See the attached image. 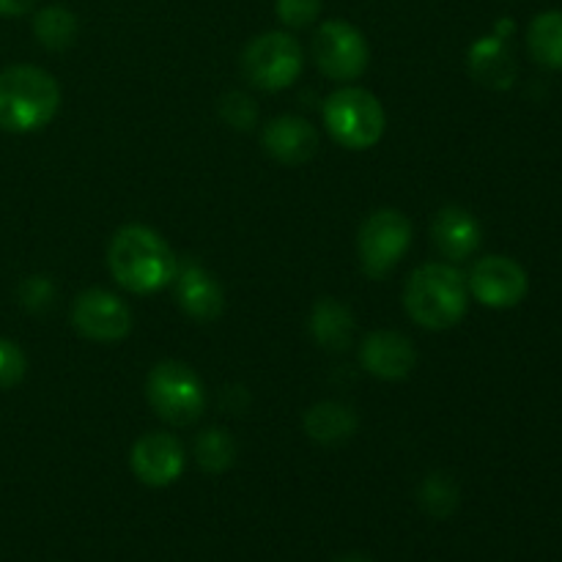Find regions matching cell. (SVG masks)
Listing matches in <instances>:
<instances>
[{
  "instance_id": "obj_2",
  "label": "cell",
  "mask_w": 562,
  "mask_h": 562,
  "mask_svg": "<svg viewBox=\"0 0 562 562\" xmlns=\"http://www.w3.org/2000/svg\"><path fill=\"white\" fill-rule=\"evenodd\" d=\"M60 86L38 66L16 64L0 71V130L27 135L58 115Z\"/></svg>"
},
{
  "instance_id": "obj_27",
  "label": "cell",
  "mask_w": 562,
  "mask_h": 562,
  "mask_svg": "<svg viewBox=\"0 0 562 562\" xmlns=\"http://www.w3.org/2000/svg\"><path fill=\"white\" fill-rule=\"evenodd\" d=\"M36 5V0H0V16H22Z\"/></svg>"
},
{
  "instance_id": "obj_6",
  "label": "cell",
  "mask_w": 562,
  "mask_h": 562,
  "mask_svg": "<svg viewBox=\"0 0 562 562\" xmlns=\"http://www.w3.org/2000/svg\"><path fill=\"white\" fill-rule=\"evenodd\" d=\"M241 71L261 91H283L302 75V47L291 33L269 31L241 53Z\"/></svg>"
},
{
  "instance_id": "obj_17",
  "label": "cell",
  "mask_w": 562,
  "mask_h": 562,
  "mask_svg": "<svg viewBox=\"0 0 562 562\" xmlns=\"http://www.w3.org/2000/svg\"><path fill=\"white\" fill-rule=\"evenodd\" d=\"M311 333L316 344L327 351H344L351 346L355 338V316L344 302L333 300H318L311 313Z\"/></svg>"
},
{
  "instance_id": "obj_3",
  "label": "cell",
  "mask_w": 562,
  "mask_h": 562,
  "mask_svg": "<svg viewBox=\"0 0 562 562\" xmlns=\"http://www.w3.org/2000/svg\"><path fill=\"white\" fill-rule=\"evenodd\" d=\"M470 305L467 278L450 263H423L409 274L404 289V307L423 329L456 327Z\"/></svg>"
},
{
  "instance_id": "obj_9",
  "label": "cell",
  "mask_w": 562,
  "mask_h": 562,
  "mask_svg": "<svg viewBox=\"0 0 562 562\" xmlns=\"http://www.w3.org/2000/svg\"><path fill=\"white\" fill-rule=\"evenodd\" d=\"M71 324L77 333L99 344H115L132 329V313L121 296L104 289L82 291L71 307Z\"/></svg>"
},
{
  "instance_id": "obj_15",
  "label": "cell",
  "mask_w": 562,
  "mask_h": 562,
  "mask_svg": "<svg viewBox=\"0 0 562 562\" xmlns=\"http://www.w3.org/2000/svg\"><path fill=\"white\" fill-rule=\"evenodd\" d=\"M263 148L280 165H302L316 154L318 132L300 115H280L263 130Z\"/></svg>"
},
{
  "instance_id": "obj_10",
  "label": "cell",
  "mask_w": 562,
  "mask_h": 562,
  "mask_svg": "<svg viewBox=\"0 0 562 562\" xmlns=\"http://www.w3.org/2000/svg\"><path fill=\"white\" fill-rule=\"evenodd\" d=\"M477 302L494 311L516 307L527 296V272L508 256H486L472 267L467 280Z\"/></svg>"
},
{
  "instance_id": "obj_16",
  "label": "cell",
  "mask_w": 562,
  "mask_h": 562,
  "mask_svg": "<svg viewBox=\"0 0 562 562\" xmlns=\"http://www.w3.org/2000/svg\"><path fill=\"white\" fill-rule=\"evenodd\" d=\"M470 71L481 86L505 91L516 80V60L505 36H483L470 49Z\"/></svg>"
},
{
  "instance_id": "obj_18",
  "label": "cell",
  "mask_w": 562,
  "mask_h": 562,
  "mask_svg": "<svg viewBox=\"0 0 562 562\" xmlns=\"http://www.w3.org/2000/svg\"><path fill=\"white\" fill-rule=\"evenodd\" d=\"M302 428L313 442L335 445L349 439L357 431V415L349 406L338 404V401H322V404L311 406L302 417Z\"/></svg>"
},
{
  "instance_id": "obj_14",
  "label": "cell",
  "mask_w": 562,
  "mask_h": 562,
  "mask_svg": "<svg viewBox=\"0 0 562 562\" xmlns=\"http://www.w3.org/2000/svg\"><path fill=\"white\" fill-rule=\"evenodd\" d=\"M431 241L450 261H467L481 247V223L470 209L445 206L431 223Z\"/></svg>"
},
{
  "instance_id": "obj_12",
  "label": "cell",
  "mask_w": 562,
  "mask_h": 562,
  "mask_svg": "<svg viewBox=\"0 0 562 562\" xmlns=\"http://www.w3.org/2000/svg\"><path fill=\"white\" fill-rule=\"evenodd\" d=\"M176 300H179L181 311L195 322H214L223 313L225 296L220 289L217 278L201 263L184 261L176 269Z\"/></svg>"
},
{
  "instance_id": "obj_11",
  "label": "cell",
  "mask_w": 562,
  "mask_h": 562,
  "mask_svg": "<svg viewBox=\"0 0 562 562\" xmlns=\"http://www.w3.org/2000/svg\"><path fill=\"white\" fill-rule=\"evenodd\" d=\"M132 472L140 483L154 488L170 486L184 472V448L176 437L162 431L146 434L135 442L130 453Z\"/></svg>"
},
{
  "instance_id": "obj_1",
  "label": "cell",
  "mask_w": 562,
  "mask_h": 562,
  "mask_svg": "<svg viewBox=\"0 0 562 562\" xmlns=\"http://www.w3.org/2000/svg\"><path fill=\"white\" fill-rule=\"evenodd\" d=\"M108 267L121 289L132 294H154L173 283L179 261L157 231L132 223L115 231L110 239Z\"/></svg>"
},
{
  "instance_id": "obj_20",
  "label": "cell",
  "mask_w": 562,
  "mask_h": 562,
  "mask_svg": "<svg viewBox=\"0 0 562 562\" xmlns=\"http://www.w3.org/2000/svg\"><path fill=\"white\" fill-rule=\"evenodd\" d=\"M77 31H80V22H77V16L66 5H47V9H42L33 16V33H36L38 44L55 49V53L71 47Z\"/></svg>"
},
{
  "instance_id": "obj_23",
  "label": "cell",
  "mask_w": 562,
  "mask_h": 562,
  "mask_svg": "<svg viewBox=\"0 0 562 562\" xmlns=\"http://www.w3.org/2000/svg\"><path fill=\"white\" fill-rule=\"evenodd\" d=\"M274 11L285 27H307L322 14V0H274Z\"/></svg>"
},
{
  "instance_id": "obj_8",
  "label": "cell",
  "mask_w": 562,
  "mask_h": 562,
  "mask_svg": "<svg viewBox=\"0 0 562 562\" xmlns=\"http://www.w3.org/2000/svg\"><path fill=\"white\" fill-rule=\"evenodd\" d=\"M368 58H371V49H368L366 36L351 22L327 20L318 25L313 36V60L329 80H357L368 69Z\"/></svg>"
},
{
  "instance_id": "obj_26",
  "label": "cell",
  "mask_w": 562,
  "mask_h": 562,
  "mask_svg": "<svg viewBox=\"0 0 562 562\" xmlns=\"http://www.w3.org/2000/svg\"><path fill=\"white\" fill-rule=\"evenodd\" d=\"M20 294H22V300H25L27 307L47 305V302L53 300V285H49L47 278H27Z\"/></svg>"
},
{
  "instance_id": "obj_5",
  "label": "cell",
  "mask_w": 562,
  "mask_h": 562,
  "mask_svg": "<svg viewBox=\"0 0 562 562\" xmlns=\"http://www.w3.org/2000/svg\"><path fill=\"white\" fill-rule=\"evenodd\" d=\"M146 398L157 417L170 426H190L206 412V390L190 366L162 360L146 379Z\"/></svg>"
},
{
  "instance_id": "obj_21",
  "label": "cell",
  "mask_w": 562,
  "mask_h": 562,
  "mask_svg": "<svg viewBox=\"0 0 562 562\" xmlns=\"http://www.w3.org/2000/svg\"><path fill=\"white\" fill-rule=\"evenodd\" d=\"M236 459V442L225 428H209L195 439V461L203 472H225Z\"/></svg>"
},
{
  "instance_id": "obj_4",
  "label": "cell",
  "mask_w": 562,
  "mask_h": 562,
  "mask_svg": "<svg viewBox=\"0 0 562 562\" xmlns=\"http://www.w3.org/2000/svg\"><path fill=\"white\" fill-rule=\"evenodd\" d=\"M324 124L335 143L351 151H366L384 137L387 115L382 102L366 88H340L324 102Z\"/></svg>"
},
{
  "instance_id": "obj_22",
  "label": "cell",
  "mask_w": 562,
  "mask_h": 562,
  "mask_svg": "<svg viewBox=\"0 0 562 562\" xmlns=\"http://www.w3.org/2000/svg\"><path fill=\"white\" fill-rule=\"evenodd\" d=\"M420 503L431 516H450L459 505V488L448 475L437 472V475H428L426 483H423Z\"/></svg>"
},
{
  "instance_id": "obj_13",
  "label": "cell",
  "mask_w": 562,
  "mask_h": 562,
  "mask_svg": "<svg viewBox=\"0 0 562 562\" xmlns=\"http://www.w3.org/2000/svg\"><path fill=\"white\" fill-rule=\"evenodd\" d=\"M360 362L379 379H406L417 362V351L406 335L393 329L371 333L360 346Z\"/></svg>"
},
{
  "instance_id": "obj_25",
  "label": "cell",
  "mask_w": 562,
  "mask_h": 562,
  "mask_svg": "<svg viewBox=\"0 0 562 562\" xmlns=\"http://www.w3.org/2000/svg\"><path fill=\"white\" fill-rule=\"evenodd\" d=\"M220 113L228 121L231 126H239V130H250L252 121H256V108H252V99H247L245 93H228V97L220 102Z\"/></svg>"
},
{
  "instance_id": "obj_24",
  "label": "cell",
  "mask_w": 562,
  "mask_h": 562,
  "mask_svg": "<svg viewBox=\"0 0 562 562\" xmlns=\"http://www.w3.org/2000/svg\"><path fill=\"white\" fill-rule=\"evenodd\" d=\"M25 368L27 360L20 346L14 340L0 338V390H9L14 384H20L22 376H25Z\"/></svg>"
},
{
  "instance_id": "obj_28",
  "label": "cell",
  "mask_w": 562,
  "mask_h": 562,
  "mask_svg": "<svg viewBox=\"0 0 562 562\" xmlns=\"http://www.w3.org/2000/svg\"><path fill=\"white\" fill-rule=\"evenodd\" d=\"M338 562H371V560L360 558V554H349V558H340Z\"/></svg>"
},
{
  "instance_id": "obj_19",
  "label": "cell",
  "mask_w": 562,
  "mask_h": 562,
  "mask_svg": "<svg viewBox=\"0 0 562 562\" xmlns=\"http://www.w3.org/2000/svg\"><path fill=\"white\" fill-rule=\"evenodd\" d=\"M527 47L543 69H562V11H543L530 22Z\"/></svg>"
},
{
  "instance_id": "obj_7",
  "label": "cell",
  "mask_w": 562,
  "mask_h": 562,
  "mask_svg": "<svg viewBox=\"0 0 562 562\" xmlns=\"http://www.w3.org/2000/svg\"><path fill=\"white\" fill-rule=\"evenodd\" d=\"M412 245V223L398 209H379L362 223L357 236L362 272L371 278H384Z\"/></svg>"
}]
</instances>
